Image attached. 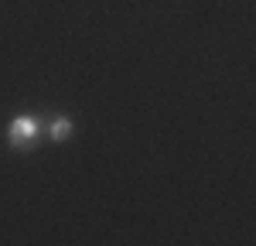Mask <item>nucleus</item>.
I'll list each match as a JSON object with an SVG mask.
<instances>
[{"label": "nucleus", "instance_id": "obj_2", "mask_svg": "<svg viewBox=\"0 0 256 246\" xmlns=\"http://www.w3.org/2000/svg\"><path fill=\"white\" fill-rule=\"evenodd\" d=\"M72 130H76V123L68 120V116H62V113L44 123V137H48V140H55V144H65L68 137H72Z\"/></svg>", "mask_w": 256, "mask_h": 246}, {"label": "nucleus", "instance_id": "obj_1", "mask_svg": "<svg viewBox=\"0 0 256 246\" xmlns=\"http://www.w3.org/2000/svg\"><path fill=\"white\" fill-rule=\"evenodd\" d=\"M41 134H44V120L31 116V113H20V116H14V120L7 123V144L14 150H20V154H28L41 140Z\"/></svg>", "mask_w": 256, "mask_h": 246}]
</instances>
